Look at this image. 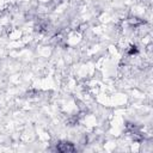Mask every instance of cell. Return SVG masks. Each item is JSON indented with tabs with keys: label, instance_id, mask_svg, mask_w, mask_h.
Masks as SVG:
<instances>
[{
	"label": "cell",
	"instance_id": "obj_1",
	"mask_svg": "<svg viewBox=\"0 0 153 153\" xmlns=\"http://www.w3.org/2000/svg\"><path fill=\"white\" fill-rule=\"evenodd\" d=\"M56 151H59V152H74V151H76V147L68 141H61L56 145Z\"/></svg>",
	"mask_w": 153,
	"mask_h": 153
},
{
	"label": "cell",
	"instance_id": "obj_2",
	"mask_svg": "<svg viewBox=\"0 0 153 153\" xmlns=\"http://www.w3.org/2000/svg\"><path fill=\"white\" fill-rule=\"evenodd\" d=\"M136 53H137V47H136V45H131L130 49L128 50V54H129V55H134V54H136Z\"/></svg>",
	"mask_w": 153,
	"mask_h": 153
}]
</instances>
